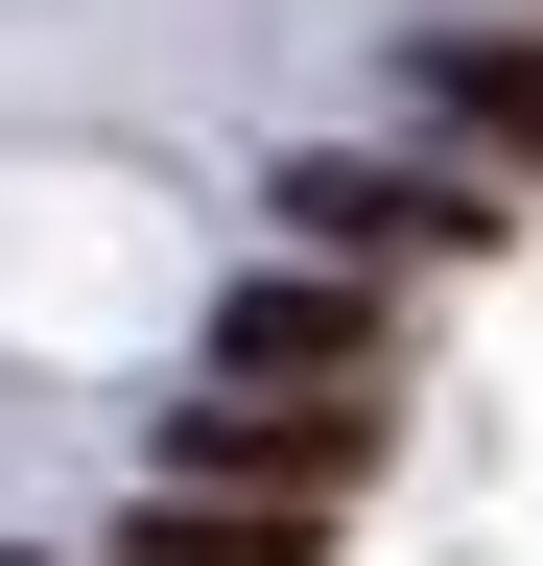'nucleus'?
Listing matches in <instances>:
<instances>
[{
    "label": "nucleus",
    "instance_id": "f257e3e1",
    "mask_svg": "<svg viewBox=\"0 0 543 566\" xmlns=\"http://www.w3.org/2000/svg\"><path fill=\"white\" fill-rule=\"evenodd\" d=\"M260 212H284V260H472V237H520V189H472V166H355V142H307Z\"/></svg>",
    "mask_w": 543,
    "mask_h": 566
},
{
    "label": "nucleus",
    "instance_id": "f03ea898",
    "mask_svg": "<svg viewBox=\"0 0 543 566\" xmlns=\"http://www.w3.org/2000/svg\"><path fill=\"white\" fill-rule=\"evenodd\" d=\"M213 378H260V401H378V283L355 260H260L237 307H213Z\"/></svg>",
    "mask_w": 543,
    "mask_h": 566
},
{
    "label": "nucleus",
    "instance_id": "7ed1b4c3",
    "mask_svg": "<svg viewBox=\"0 0 543 566\" xmlns=\"http://www.w3.org/2000/svg\"><path fill=\"white\" fill-rule=\"evenodd\" d=\"M166 472L189 495H355L378 472V401H260V378H213V401H166Z\"/></svg>",
    "mask_w": 543,
    "mask_h": 566
},
{
    "label": "nucleus",
    "instance_id": "20e7f679",
    "mask_svg": "<svg viewBox=\"0 0 543 566\" xmlns=\"http://www.w3.org/2000/svg\"><path fill=\"white\" fill-rule=\"evenodd\" d=\"M401 95H426L472 166H543V24H426V48H401Z\"/></svg>",
    "mask_w": 543,
    "mask_h": 566
},
{
    "label": "nucleus",
    "instance_id": "39448f33",
    "mask_svg": "<svg viewBox=\"0 0 543 566\" xmlns=\"http://www.w3.org/2000/svg\"><path fill=\"white\" fill-rule=\"evenodd\" d=\"M118 566H331V495H189V472H143Z\"/></svg>",
    "mask_w": 543,
    "mask_h": 566
},
{
    "label": "nucleus",
    "instance_id": "423d86ee",
    "mask_svg": "<svg viewBox=\"0 0 543 566\" xmlns=\"http://www.w3.org/2000/svg\"><path fill=\"white\" fill-rule=\"evenodd\" d=\"M24 566H48V543H24Z\"/></svg>",
    "mask_w": 543,
    "mask_h": 566
}]
</instances>
